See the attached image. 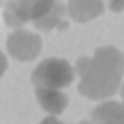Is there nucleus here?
<instances>
[{
    "label": "nucleus",
    "instance_id": "obj_10",
    "mask_svg": "<svg viewBox=\"0 0 124 124\" xmlns=\"http://www.w3.org/2000/svg\"><path fill=\"white\" fill-rule=\"evenodd\" d=\"M77 124H95L93 120H81V122H77Z\"/></svg>",
    "mask_w": 124,
    "mask_h": 124
},
{
    "label": "nucleus",
    "instance_id": "obj_11",
    "mask_svg": "<svg viewBox=\"0 0 124 124\" xmlns=\"http://www.w3.org/2000/svg\"><path fill=\"white\" fill-rule=\"evenodd\" d=\"M120 95H122V101H124V83H122V87H120Z\"/></svg>",
    "mask_w": 124,
    "mask_h": 124
},
{
    "label": "nucleus",
    "instance_id": "obj_2",
    "mask_svg": "<svg viewBox=\"0 0 124 124\" xmlns=\"http://www.w3.org/2000/svg\"><path fill=\"white\" fill-rule=\"evenodd\" d=\"M66 4L62 0H2V17L8 27L23 29L25 23H33L39 31H66L64 21Z\"/></svg>",
    "mask_w": 124,
    "mask_h": 124
},
{
    "label": "nucleus",
    "instance_id": "obj_3",
    "mask_svg": "<svg viewBox=\"0 0 124 124\" xmlns=\"http://www.w3.org/2000/svg\"><path fill=\"white\" fill-rule=\"evenodd\" d=\"M77 70L64 58H46L31 72V85L35 89H64L70 87Z\"/></svg>",
    "mask_w": 124,
    "mask_h": 124
},
{
    "label": "nucleus",
    "instance_id": "obj_5",
    "mask_svg": "<svg viewBox=\"0 0 124 124\" xmlns=\"http://www.w3.org/2000/svg\"><path fill=\"white\" fill-rule=\"evenodd\" d=\"M103 10H106L103 0H68L66 2V15L79 23H89L101 17Z\"/></svg>",
    "mask_w": 124,
    "mask_h": 124
},
{
    "label": "nucleus",
    "instance_id": "obj_8",
    "mask_svg": "<svg viewBox=\"0 0 124 124\" xmlns=\"http://www.w3.org/2000/svg\"><path fill=\"white\" fill-rule=\"evenodd\" d=\"M106 4L110 10H114V13H122L124 10V0H106Z\"/></svg>",
    "mask_w": 124,
    "mask_h": 124
},
{
    "label": "nucleus",
    "instance_id": "obj_1",
    "mask_svg": "<svg viewBox=\"0 0 124 124\" xmlns=\"http://www.w3.org/2000/svg\"><path fill=\"white\" fill-rule=\"evenodd\" d=\"M79 93L93 101H108L124 83V54L114 46H101L91 56L77 60Z\"/></svg>",
    "mask_w": 124,
    "mask_h": 124
},
{
    "label": "nucleus",
    "instance_id": "obj_9",
    "mask_svg": "<svg viewBox=\"0 0 124 124\" xmlns=\"http://www.w3.org/2000/svg\"><path fill=\"white\" fill-rule=\"evenodd\" d=\"M39 124H64V122H62V120H58L56 116H48V118H44Z\"/></svg>",
    "mask_w": 124,
    "mask_h": 124
},
{
    "label": "nucleus",
    "instance_id": "obj_4",
    "mask_svg": "<svg viewBox=\"0 0 124 124\" xmlns=\"http://www.w3.org/2000/svg\"><path fill=\"white\" fill-rule=\"evenodd\" d=\"M6 52L21 62H29L41 52V37L27 29H15L6 37Z\"/></svg>",
    "mask_w": 124,
    "mask_h": 124
},
{
    "label": "nucleus",
    "instance_id": "obj_7",
    "mask_svg": "<svg viewBox=\"0 0 124 124\" xmlns=\"http://www.w3.org/2000/svg\"><path fill=\"white\" fill-rule=\"evenodd\" d=\"M35 97L50 116H58L68 108V95L62 89H35Z\"/></svg>",
    "mask_w": 124,
    "mask_h": 124
},
{
    "label": "nucleus",
    "instance_id": "obj_6",
    "mask_svg": "<svg viewBox=\"0 0 124 124\" xmlns=\"http://www.w3.org/2000/svg\"><path fill=\"white\" fill-rule=\"evenodd\" d=\"M91 120L95 124H124V101H101L91 110Z\"/></svg>",
    "mask_w": 124,
    "mask_h": 124
}]
</instances>
